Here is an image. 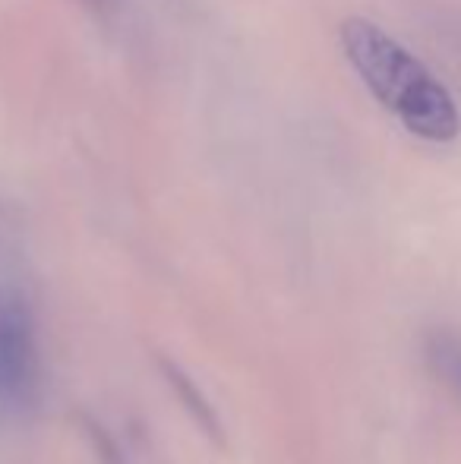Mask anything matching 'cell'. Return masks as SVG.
Segmentation results:
<instances>
[{
    "label": "cell",
    "mask_w": 461,
    "mask_h": 464,
    "mask_svg": "<svg viewBox=\"0 0 461 464\" xmlns=\"http://www.w3.org/2000/svg\"><path fill=\"white\" fill-rule=\"evenodd\" d=\"M339 42L370 95L408 133L427 142L456 140L461 130L456 98L405 44H399L386 29L363 16H351L341 23Z\"/></svg>",
    "instance_id": "1"
},
{
    "label": "cell",
    "mask_w": 461,
    "mask_h": 464,
    "mask_svg": "<svg viewBox=\"0 0 461 464\" xmlns=\"http://www.w3.org/2000/svg\"><path fill=\"white\" fill-rule=\"evenodd\" d=\"M427 363L449 385L461 401V335L458 332H433L427 338Z\"/></svg>",
    "instance_id": "2"
},
{
    "label": "cell",
    "mask_w": 461,
    "mask_h": 464,
    "mask_svg": "<svg viewBox=\"0 0 461 464\" xmlns=\"http://www.w3.org/2000/svg\"><path fill=\"white\" fill-rule=\"evenodd\" d=\"M6 310H13V304H6V300H0V316H4Z\"/></svg>",
    "instance_id": "3"
}]
</instances>
